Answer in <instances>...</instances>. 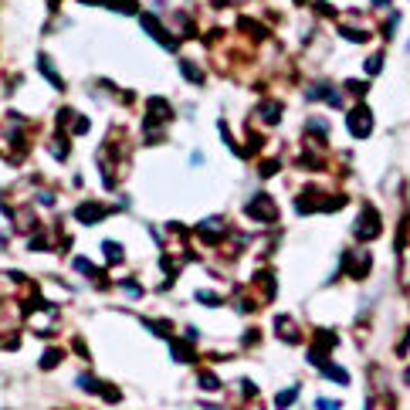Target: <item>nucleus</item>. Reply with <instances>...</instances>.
Instances as JSON below:
<instances>
[{
    "label": "nucleus",
    "instance_id": "nucleus-1",
    "mask_svg": "<svg viewBox=\"0 0 410 410\" xmlns=\"http://www.w3.org/2000/svg\"><path fill=\"white\" fill-rule=\"evenodd\" d=\"M248 217H254V220H261V224H274V220H278V214H274L272 197H268V194L251 197V200H248Z\"/></svg>",
    "mask_w": 410,
    "mask_h": 410
},
{
    "label": "nucleus",
    "instance_id": "nucleus-2",
    "mask_svg": "<svg viewBox=\"0 0 410 410\" xmlns=\"http://www.w3.org/2000/svg\"><path fill=\"white\" fill-rule=\"evenodd\" d=\"M370 126H373V116H370L366 105H359V109L349 112V133L352 136H370Z\"/></svg>",
    "mask_w": 410,
    "mask_h": 410
},
{
    "label": "nucleus",
    "instance_id": "nucleus-3",
    "mask_svg": "<svg viewBox=\"0 0 410 410\" xmlns=\"http://www.w3.org/2000/svg\"><path fill=\"white\" fill-rule=\"evenodd\" d=\"M142 31H149V34H153V38H156V41H159L166 51H173V48H176V41H173V38H170V34L159 27V20H156L153 14H146V17H142Z\"/></svg>",
    "mask_w": 410,
    "mask_h": 410
},
{
    "label": "nucleus",
    "instance_id": "nucleus-4",
    "mask_svg": "<svg viewBox=\"0 0 410 410\" xmlns=\"http://www.w3.org/2000/svg\"><path fill=\"white\" fill-rule=\"evenodd\" d=\"M356 234H359V241H363V237H366V241H373V237L380 234V220H376V214H373V210H366V214L359 217Z\"/></svg>",
    "mask_w": 410,
    "mask_h": 410
},
{
    "label": "nucleus",
    "instance_id": "nucleus-5",
    "mask_svg": "<svg viewBox=\"0 0 410 410\" xmlns=\"http://www.w3.org/2000/svg\"><path fill=\"white\" fill-rule=\"evenodd\" d=\"M105 214H109V210L102 204H81L78 207V220H85V224H95V220H102Z\"/></svg>",
    "mask_w": 410,
    "mask_h": 410
},
{
    "label": "nucleus",
    "instance_id": "nucleus-6",
    "mask_svg": "<svg viewBox=\"0 0 410 410\" xmlns=\"http://www.w3.org/2000/svg\"><path fill=\"white\" fill-rule=\"evenodd\" d=\"M38 65H41V71H44V78H48V81H51L55 88H61V78H58V71L51 68V61H48L44 55H38Z\"/></svg>",
    "mask_w": 410,
    "mask_h": 410
},
{
    "label": "nucleus",
    "instance_id": "nucleus-7",
    "mask_svg": "<svg viewBox=\"0 0 410 410\" xmlns=\"http://www.w3.org/2000/svg\"><path fill=\"white\" fill-rule=\"evenodd\" d=\"M149 112H153L156 119H166V116H170V105H163V98H153V102H149Z\"/></svg>",
    "mask_w": 410,
    "mask_h": 410
},
{
    "label": "nucleus",
    "instance_id": "nucleus-8",
    "mask_svg": "<svg viewBox=\"0 0 410 410\" xmlns=\"http://www.w3.org/2000/svg\"><path fill=\"white\" fill-rule=\"evenodd\" d=\"M261 116H265V122H278L281 119V105H265Z\"/></svg>",
    "mask_w": 410,
    "mask_h": 410
},
{
    "label": "nucleus",
    "instance_id": "nucleus-9",
    "mask_svg": "<svg viewBox=\"0 0 410 410\" xmlns=\"http://www.w3.org/2000/svg\"><path fill=\"white\" fill-rule=\"evenodd\" d=\"M183 75H187V81H204V75L197 71V65H190V61H183Z\"/></svg>",
    "mask_w": 410,
    "mask_h": 410
},
{
    "label": "nucleus",
    "instance_id": "nucleus-10",
    "mask_svg": "<svg viewBox=\"0 0 410 410\" xmlns=\"http://www.w3.org/2000/svg\"><path fill=\"white\" fill-rule=\"evenodd\" d=\"M380 65H383V58H380V55H373V58L366 61V71H370V75H376V71H380Z\"/></svg>",
    "mask_w": 410,
    "mask_h": 410
},
{
    "label": "nucleus",
    "instance_id": "nucleus-11",
    "mask_svg": "<svg viewBox=\"0 0 410 410\" xmlns=\"http://www.w3.org/2000/svg\"><path fill=\"white\" fill-rule=\"evenodd\" d=\"M105 254H109V258H112V261H116V258H119V261H122V248H116V244H112V241H109V244H105Z\"/></svg>",
    "mask_w": 410,
    "mask_h": 410
},
{
    "label": "nucleus",
    "instance_id": "nucleus-12",
    "mask_svg": "<svg viewBox=\"0 0 410 410\" xmlns=\"http://www.w3.org/2000/svg\"><path fill=\"white\" fill-rule=\"evenodd\" d=\"M295 400V390H288V393H278V407H288Z\"/></svg>",
    "mask_w": 410,
    "mask_h": 410
},
{
    "label": "nucleus",
    "instance_id": "nucleus-13",
    "mask_svg": "<svg viewBox=\"0 0 410 410\" xmlns=\"http://www.w3.org/2000/svg\"><path fill=\"white\" fill-rule=\"evenodd\" d=\"M319 410H339V400H319Z\"/></svg>",
    "mask_w": 410,
    "mask_h": 410
},
{
    "label": "nucleus",
    "instance_id": "nucleus-14",
    "mask_svg": "<svg viewBox=\"0 0 410 410\" xmlns=\"http://www.w3.org/2000/svg\"><path fill=\"white\" fill-rule=\"evenodd\" d=\"M373 3H376V7H387V0H373Z\"/></svg>",
    "mask_w": 410,
    "mask_h": 410
},
{
    "label": "nucleus",
    "instance_id": "nucleus-15",
    "mask_svg": "<svg viewBox=\"0 0 410 410\" xmlns=\"http://www.w3.org/2000/svg\"><path fill=\"white\" fill-rule=\"evenodd\" d=\"M407 383H410V373H407Z\"/></svg>",
    "mask_w": 410,
    "mask_h": 410
}]
</instances>
